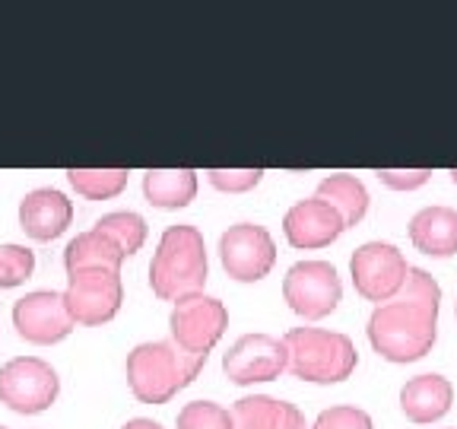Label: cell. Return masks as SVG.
<instances>
[{"label":"cell","instance_id":"cb8c5ba5","mask_svg":"<svg viewBox=\"0 0 457 429\" xmlns=\"http://www.w3.org/2000/svg\"><path fill=\"white\" fill-rule=\"evenodd\" d=\"M179 429H232V414L216 400H191L179 410Z\"/></svg>","mask_w":457,"mask_h":429},{"label":"cell","instance_id":"2e32d148","mask_svg":"<svg viewBox=\"0 0 457 429\" xmlns=\"http://www.w3.org/2000/svg\"><path fill=\"white\" fill-rule=\"evenodd\" d=\"M228 414H232V429H308L305 414L295 404L270 394L238 398Z\"/></svg>","mask_w":457,"mask_h":429},{"label":"cell","instance_id":"7402d4cb","mask_svg":"<svg viewBox=\"0 0 457 429\" xmlns=\"http://www.w3.org/2000/svg\"><path fill=\"white\" fill-rule=\"evenodd\" d=\"M73 191L89 200H108L128 188V169H67Z\"/></svg>","mask_w":457,"mask_h":429},{"label":"cell","instance_id":"484cf974","mask_svg":"<svg viewBox=\"0 0 457 429\" xmlns=\"http://www.w3.org/2000/svg\"><path fill=\"white\" fill-rule=\"evenodd\" d=\"M210 185L228 194H242L257 188V181L264 179V169H210Z\"/></svg>","mask_w":457,"mask_h":429},{"label":"cell","instance_id":"5bb4252c","mask_svg":"<svg viewBox=\"0 0 457 429\" xmlns=\"http://www.w3.org/2000/svg\"><path fill=\"white\" fill-rule=\"evenodd\" d=\"M73 220V204L57 188H36L20 204V229L36 242H51L67 232Z\"/></svg>","mask_w":457,"mask_h":429},{"label":"cell","instance_id":"7a4b0ae2","mask_svg":"<svg viewBox=\"0 0 457 429\" xmlns=\"http://www.w3.org/2000/svg\"><path fill=\"white\" fill-rule=\"evenodd\" d=\"M210 261L200 229L191 226V223H179V226L165 229L150 265L153 293L165 302H179L185 296L204 293Z\"/></svg>","mask_w":457,"mask_h":429},{"label":"cell","instance_id":"52a82bcc","mask_svg":"<svg viewBox=\"0 0 457 429\" xmlns=\"http://www.w3.org/2000/svg\"><path fill=\"white\" fill-rule=\"evenodd\" d=\"M61 394V379L51 363L38 357H16L0 366V404L16 414H42Z\"/></svg>","mask_w":457,"mask_h":429},{"label":"cell","instance_id":"44dd1931","mask_svg":"<svg viewBox=\"0 0 457 429\" xmlns=\"http://www.w3.org/2000/svg\"><path fill=\"white\" fill-rule=\"evenodd\" d=\"M96 232L112 239L118 248L124 251V257L137 255L146 242V220L134 210H114V214H105L96 220Z\"/></svg>","mask_w":457,"mask_h":429},{"label":"cell","instance_id":"ac0fdd59","mask_svg":"<svg viewBox=\"0 0 457 429\" xmlns=\"http://www.w3.org/2000/svg\"><path fill=\"white\" fill-rule=\"evenodd\" d=\"M121 265H124V251L108 236L96 232V229L79 232L64 248L67 273H73V271H118L121 273Z\"/></svg>","mask_w":457,"mask_h":429},{"label":"cell","instance_id":"277c9868","mask_svg":"<svg viewBox=\"0 0 457 429\" xmlns=\"http://www.w3.org/2000/svg\"><path fill=\"white\" fill-rule=\"evenodd\" d=\"M286 343V369L295 379L314 385H337L356 372L359 353L356 343L340 331L324 328H293L283 334Z\"/></svg>","mask_w":457,"mask_h":429},{"label":"cell","instance_id":"4dcf8cb0","mask_svg":"<svg viewBox=\"0 0 457 429\" xmlns=\"http://www.w3.org/2000/svg\"><path fill=\"white\" fill-rule=\"evenodd\" d=\"M0 429H7V426H0Z\"/></svg>","mask_w":457,"mask_h":429},{"label":"cell","instance_id":"d4e9b609","mask_svg":"<svg viewBox=\"0 0 457 429\" xmlns=\"http://www.w3.org/2000/svg\"><path fill=\"white\" fill-rule=\"evenodd\" d=\"M312 429H375L371 416L362 408H353V404H337L318 414V420L312 423Z\"/></svg>","mask_w":457,"mask_h":429},{"label":"cell","instance_id":"8fae6325","mask_svg":"<svg viewBox=\"0 0 457 429\" xmlns=\"http://www.w3.org/2000/svg\"><path fill=\"white\" fill-rule=\"evenodd\" d=\"M13 328L22 341L36 343V347H51V343L64 341L77 324L67 312L64 293L36 290V293H26L22 299H16Z\"/></svg>","mask_w":457,"mask_h":429},{"label":"cell","instance_id":"3957f363","mask_svg":"<svg viewBox=\"0 0 457 429\" xmlns=\"http://www.w3.org/2000/svg\"><path fill=\"white\" fill-rule=\"evenodd\" d=\"M207 366V357L179 350L171 341L137 343L128 353V385L140 404H169Z\"/></svg>","mask_w":457,"mask_h":429},{"label":"cell","instance_id":"6da1fadb","mask_svg":"<svg viewBox=\"0 0 457 429\" xmlns=\"http://www.w3.org/2000/svg\"><path fill=\"white\" fill-rule=\"evenodd\" d=\"M442 286L422 267H410L407 280L387 302H378L369 318V343L387 363H416L432 353L438 337Z\"/></svg>","mask_w":457,"mask_h":429},{"label":"cell","instance_id":"30bf717a","mask_svg":"<svg viewBox=\"0 0 457 429\" xmlns=\"http://www.w3.org/2000/svg\"><path fill=\"white\" fill-rule=\"evenodd\" d=\"M407 257L400 255L397 245L391 242H365L353 251L350 273L356 293L369 302H387L407 280Z\"/></svg>","mask_w":457,"mask_h":429},{"label":"cell","instance_id":"d6986e66","mask_svg":"<svg viewBox=\"0 0 457 429\" xmlns=\"http://www.w3.org/2000/svg\"><path fill=\"white\" fill-rule=\"evenodd\" d=\"M143 194L153 207L179 210L197 198V172L194 169H146Z\"/></svg>","mask_w":457,"mask_h":429},{"label":"cell","instance_id":"9c48e42d","mask_svg":"<svg viewBox=\"0 0 457 429\" xmlns=\"http://www.w3.org/2000/svg\"><path fill=\"white\" fill-rule=\"evenodd\" d=\"M222 271L238 283H257L277 265V242L261 223H236L220 236Z\"/></svg>","mask_w":457,"mask_h":429},{"label":"cell","instance_id":"ffe728a7","mask_svg":"<svg viewBox=\"0 0 457 429\" xmlns=\"http://www.w3.org/2000/svg\"><path fill=\"white\" fill-rule=\"evenodd\" d=\"M318 198L328 200L330 207L343 216L346 229L362 223V216L369 214V191L356 175H346V172H337V175L318 181Z\"/></svg>","mask_w":457,"mask_h":429},{"label":"cell","instance_id":"f546056e","mask_svg":"<svg viewBox=\"0 0 457 429\" xmlns=\"http://www.w3.org/2000/svg\"><path fill=\"white\" fill-rule=\"evenodd\" d=\"M454 315H457V306H454Z\"/></svg>","mask_w":457,"mask_h":429},{"label":"cell","instance_id":"f1b7e54d","mask_svg":"<svg viewBox=\"0 0 457 429\" xmlns=\"http://www.w3.org/2000/svg\"><path fill=\"white\" fill-rule=\"evenodd\" d=\"M448 175H451V181H454V185H457V169H451Z\"/></svg>","mask_w":457,"mask_h":429},{"label":"cell","instance_id":"83f0119b","mask_svg":"<svg viewBox=\"0 0 457 429\" xmlns=\"http://www.w3.org/2000/svg\"><path fill=\"white\" fill-rule=\"evenodd\" d=\"M121 429H162V423H156V420H146V416H134V420H128Z\"/></svg>","mask_w":457,"mask_h":429},{"label":"cell","instance_id":"e0dca14e","mask_svg":"<svg viewBox=\"0 0 457 429\" xmlns=\"http://www.w3.org/2000/svg\"><path fill=\"white\" fill-rule=\"evenodd\" d=\"M410 242L416 251L432 257H451L457 255V210L454 207H422L410 220Z\"/></svg>","mask_w":457,"mask_h":429},{"label":"cell","instance_id":"8992f818","mask_svg":"<svg viewBox=\"0 0 457 429\" xmlns=\"http://www.w3.org/2000/svg\"><path fill=\"white\" fill-rule=\"evenodd\" d=\"M228 328V312L216 296L194 293L175 302L169 315V334L171 343L194 357H210L216 343L222 341Z\"/></svg>","mask_w":457,"mask_h":429},{"label":"cell","instance_id":"5b68a950","mask_svg":"<svg viewBox=\"0 0 457 429\" xmlns=\"http://www.w3.org/2000/svg\"><path fill=\"white\" fill-rule=\"evenodd\" d=\"M283 299L305 322H321L343 302L340 273L330 261H299L283 277Z\"/></svg>","mask_w":457,"mask_h":429},{"label":"cell","instance_id":"ba28073f","mask_svg":"<svg viewBox=\"0 0 457 429\" xmlns=\"http://www.w3.org/2000/svg\"><path fill=\"white\" fill-rule=\"evenodd\" d=\"M67 312H71L73 324H96L112 322L114 315L121 312L124 302V283L118 271H73L67 273V290H64Z\"/></svg>","mask_w":457,"mask_h":429},{"label":"cell","instance_id":"4316f807","mask_svg":"<svg viewBox=\"0 0 457 429\" xmlns=\"http://www.w3.org/2000/svg\"><path fill=\"white\" fill-rule=\"evenodd\" d=\"M375 175L394 191H416L432 179V169H378Z\"/></svg>","mask_w":457,"mask_h":429},{"label":"cell","instance_id":"9a60e30c","mask_svg":"<svg viewBox=\"0 0 457 429\" xmlns=\"http://www.w3.org/2000/svg\"><path fill=\"white\" fill-rule=\"evenodd\" d=\"M451 404H454V385L438 372L413 375L407 385L400 388V410L416 426L442 420L451 410Z\"/></svg>","mask_w":457,"mask_h":429},{"label":"cell","instance_id":"603a6c76","mask_svg":"<svg viewBox=\"0 0 457 429\" xmlns=\"http://www.w3.org/2000/svg\"><path fill=\"white\" fill-rule=\"evenodd\" d=\"M36 271V251L26 245H0V290L22 286Z\"/></svg>","mask_w":457,"mask_h":429},{"label":"cell","instance_id":"7c38bea8","mask_svg":"<svg viewBox=\"0 0 457 429\" xmlns=\"http://www.w3.org/2000/svg\"><path fill=\"white\" fill-rule=\"evenodd\" d=\"M222 372L232 385L279 379L286 372V343L270 334H242L222 357Z\"/></svg>","mask_w":457,"mask_h":429},{"label":"cell","instance_id":"4fadbf2b","mask_svg":"<svg viewBox=\"0 0 457 429\" xmlns=\"http://www.w3.org/2000/svg\"><path fill=\"white\" fill-rule=\"evenodd\" d=\"M343 216L330 207L328 200H321L318 194L308 200H299L293 207L286 210L283 216V232L286 242L293 248H328L330 242H337L343 232Z\"/></svg>","mask_w":457,"mask_h":429}]
</instances>
